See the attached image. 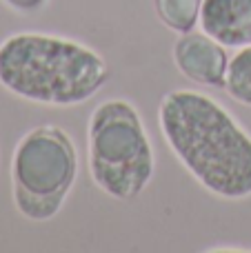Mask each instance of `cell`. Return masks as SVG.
Returning a JSON list of instances; mask_svg holds the SVG:
<instances>
[{
    "instance_id": "obj_5",
    "label": "cell",
    "mask_w": 251,
    "mask_h": 253,
    "mask_svg": "<svg viewBox=\"0 0 251 253\" xmlns=\"http://www.w3.org/2000/svg\"><path fill=\"white\" fill-rule=\"evenodd\" d=\"M173 62L191 83L225 89L229 58L220 42L205 31H187L173 44Z\"/></svg>"
},
{
    "instance_id": "obj_3",
    "label": "cell",
    "mask_w": 251,
    "mask_h": 253,
    "mask_svg": "<svg viewBox=\"0 0 251 253\" xmlns=\"http://www.w3.org/2000/svg\"><path fill=\"white\" fill-rule=\"evenodd\" d=\"M87 165L91 180L116 200H133L154 178V147L138 109L111 98L91 111L87 125Z\"/></svg>"
},
{
    "instance_id": "obj_2",
    "label": "cell",
    "mask_w": 251,
    "mask_h": 253,
    "mask_svg": "<svg viewBox=\"0 0 251 253\" xmlns=\"http://www.w3.org/2000/svg\"><path fill=\"white\" fill-rule=\"evenodd\" d=\"M109 78L100 53L49 34H13L0 42V84L13 96L49 107L83 105Z\"/></svg>"
},
{
    "instance_id": "obj_8",
    "label": "cell",
    "mask_w": 251,
    "mask_h": 253,
    "mask_svg": "<svg viewBox=\"0 0 251 253\" xmlns=\"http://www.w3.org/2000/svg\"><path fill=\"white\" fill-rule=\"evenodd\" d=\"M225 91L236 102L251 107V44L238 49V53L229 60Z\"/></svg>"
},
{
    "instance_id": "obj_4",
    "label": "cell",
    "mask_w": 251,
    "mask_h": 253,
    "mask_svg": "<svg viewBox=\"0 0 251 253\" xmlns=\"http://www.w3.org/2000/svg\"><path fill=\"white\" fill-rule=\"evenodd\" d=\"M78 178V151L65 129L42 125L18 140L11 158L16 209L31 222H47L62 209Z\"/></svg>"
},
{
    "instance_id": "obj_9",
    "label": "cell",
    "mask_w": 251,
    "mask_h": 253,
    "mask_svg": "<svg viewBox=\"0 0 251 253\" xmlns=\"http://www.w3.org/2000/svg\"><path fill=\"white\" fill-rule=\"evenodd\" d=\"M4 4H7L11 11L16 13H36L40 11V9H44V4L49 2V0H2Z\"/></svg>"
},
{
    "instance_id": "obj_1",
    "label": "cell",
    "mask_w": 251,
    "mask_h": 253,
    "mask_svg": "<svg viewBox=\"0 0 251 253\" xmlns=\"http://www.w3.org/2000/svg\"><path fill=\"white\" fill-rule=\"evenodd\" d=\"M158 125L173 156L207 191L227 200L251 196V135L220 102L176 89L160 100Z\"/></svg>"
},
{
    "instance_id": "obj_7",
    "label": "cell",
    "mask_w": 251,
    "mask_h": 253,
    "mask_svg": "<svg viewBox=\"0 0 251 253\" xmlns=\"http://www.w3.org/2000/svg\"><path fill=\"white\" fill-rule=\"evenodd\" d=\"M203 0H156L158 18L178 34L191 31L200 20Z\"/></svg>"
},
{
    "instance_id": "obj_6",
    "label": "cell",
    "mask_w": 251,
    "mask_h": 253,
    "mask_svg": "<svg viewBox=\"0 0 251 253\" xmlns=\"http://www.w3.org/2000/svg\"><path fill=\"white\" fill-rule=\"evenodd\" d=\"M198 25L222 47H249L251 0H203Z\"/></svg>"
}]
</instances>
